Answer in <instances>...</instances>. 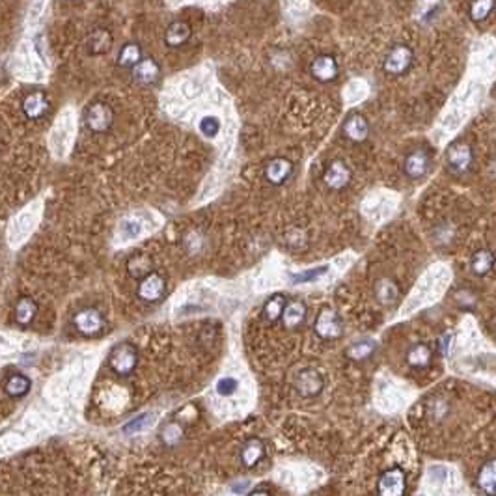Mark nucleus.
<instances>
[{
    "instance_id": "obj_1",
    "label": "nucleus",
    "mask_w": 496,
    "mask_h": 496,
    "mask_svg": "<svg viewBox=\"0 0 496 496\" xmlns=\"http://www.w3.org/2000/svg\"><path fill=\"white\" fill-rule=\"evenodd\" d=\"M108 366L118 377H129L139 366V351L132 344L116 345L108 355Z\"/></svg>"
},
{
    "instance_id": "obj_2",
    "label": "nucleus",
    "mask_w": 496,
    "mask_h": 496,
    "mask_svg": "<svg viewBox=\"0 0 496 496\" xmlns=\"http://www.w3.org/2000/svg\"><path fill=\"white\" fill-rule=\"evenodd\" d=\"M293 390L305 399H314L324 390V377L318 368H303L293 377Z\"/></svg>"
},
{
    "instance_id": "obj_3",
    "label": "nucleus",
    "mask_w": 496,
    "mask_h": 496,
    "mask_svg": "<svg viewBox=\"0 0 496 496\" xmlns=\"http://www.w3.org/2000/svg\"><path fill=\"white\" fill-rule=\"evenodd\" d=\"M412 62H414L412 49L409 45H405V43H396L388 51V54L384 56L383 69L384 73L390 75V77H401V75L409 71Z\"/></svg>"
},
{
    "instance_id": "obj_4",
    "label": "nucleus",
    "mask_w": 496,
    "mask_h": 496,
    "mask_svg": "<svg viewBox=\"0 0 496 496\" xmlns=\"http://www.w3.org/2000/svg\"><path fill=\"white\" fill-rule=\"evenodd\" d=\"M314 332L318 334L321 340L332 342V340H340L344 336V319L332 308H323L319 311L316 323H314Z\"/></svg>"
},
{
    "instance_id": "obj_5",
    "label": "nucleus",
    "mask_w": 496,
    "mask_h": 496,
    "mask_svg": "<svg viewBox=\"0 0 496 496\" xmlns=\"http://www.w3.org/2000/svg\"><path fill=\"white\" fill-rule=\"evenodd\" d=\"M407 493V474L401 467H390L379 476V496H405Z\"/></svg>"
},
{
    "instance_id": "obj_6",
    "label": "nucleus",
    "mask_w": 496,
    "mask_h": 496,
    "mask_svg": "<svg viewBox=\"0 0 496 496\" xmlns=\"http://www.w3.org/2000/svg\"><path fill=\"white\" fill-rule=\"evenodd\" d=\"M84 123L92 132H106L114 123V110L103 101H95L84 113Z\"/></svg>"
},
{
    "instance_id": "obj_7",
    "label": "nucleus",
    "mask_w": 496,
    "mask_h": 496,
    "mask_svg": "<svg viewBox=\"0 0 496 496\" xmlns=\"http://www.w3.org/2000/svg\"><path fill=\"white\" fill-rule=\"evenodd\" d=\"M75 329L82 336H99L105 331V318L97 308H84L73 318Z\"/></svg>"
},
{
    "instance_id": "obj_8",
    "label": "nucleus",
    "mask_w": 496,
    "mask_h": 496,
    "mask_svg": "<svg viewBox=\"0 0 496 496\" xmlns=\"http://www.w3.org/2000/svg\"><path fill=\"white\" fill-rule=\"evenodd\" d=\"M165 293L166 280L159 272H150L147 276L142 278L139 284V290H137V295H139L140 300H144V303H157V300L165 297Z\"/></svg>"
},
{
    "instance_id": "obj_9",
    "label": "nucleus",
    "mask_w": 496,
    "mask_h": 496,
    "mask_svg": "<svg viewBox=\"0 0 496 496\" xmlns=\"http://www.w3.org/2000/svg\"><path fill=\"white\" fill-rule=\"evenodd\" d=\"M310 73L318 82H332L340 75V64L332 54H319L311 60Z\"/></svg>"
},
{
    "instance_id": "obj_10",
    "label": "nucleus",
    "mask_w": 496,
    "mask_h": 496,
    "mask_svg": "<svg viewBox=\"0 0 496 496\" xmlns=\"http://www.w3.org/2000/svg\"><path fill=\"white\" fill-rule=\"evenodd\" d=\"M446 163H448L453 174L469 172L472 168V163H474V152L469 144L457 142V144L450 146V150L446 153Z\"/></svg>"
},
{
    "instance_id": "obj_11",
    "label": "nucleus",
    "mask_w": 496,
    "mask_h": 496,
    "mask_svg": "<svg viewBox=\"0 0 496 496\" xmlns=\"http://www.w3.org/2000/svg\"><path fill=\"white\" fill-rule=\"evenodd\" d=\"M351 178H353V172L344 161H332L331 165L324 168L323 181L331 191H344L351 183Z\"/></svg>"
},
{
    "instance_id": "obj_12",
    "label": "nucleus",
    "mask_w": 496,
    "mask_h": 496,
    "mask_svg": "<svg viewBox=\"0 0 496 496\" xmlns=\"http://www.w3.org/2000/svg\"><path fill=\"white\" fill-rule=\"evenodd\" d=\"M429 165L431 159L425 150H414L407 155L403 165V172L407 178L410 179H420L423 178L425 174L429 172Z\"/></svg>"
},
{
    "instance_id": "obj_13",
    "label": "nucleus",
    "mask_w": 496,
    "mask_h": 496,
    "mask_svg": "<svg viewBox=\"0 0 496 496\" xmlns=\"http://www.w3.org/2000/svg\"><path fill=\"white\" fill-rule=\"evenodd\" d=\"M293 172V163L285 157H276L267 163L265 166V179L271 183V185L278 187L284 185L285 181L290 179Z\"/></svg>"
},
{
    "instance_id": "obj_14",
    "label": "nucleus",
    "mask_w": 496,
    "mask_h": 496,
    "mask_svg": "<svg viewBox=\"0 0 496 496\" xmlns=\"http://www.w3.org/2000/svg\"><path fill=\"white\" fill-rule=\"evenodd\" d=\"M306 316H308V308L303 300H292L287 303L284 308V314H282V324H284L285 331H298L306 321Z\"/></svg>"
},
{
    "instance_id": "obj_15",
    "label": "nucleus",
    "mask_w": 496,
    "mask_h": 496,
    "mask_svg": "<svg viewBox=\"0 0 496 496\" xmlns=\"http://www.w3.org/2000/svg\"><path fill=\"white\" fill-rule=\"evenodd\" d=\"M265 457V442L258 437H250L243 444L241 448V453H239V459H241V464L245 469H254L256 464L261 463V459Z\"/></svg>"
},
{
    "instance_id": "obj_16",
    "label": "nucleus",
    "mask_w": 496,
    "mask_h": 496,
    "mask_svg": "<svg viewBox=\"0 0 496 496\" xmlns=\"http://www.w3.org/2000/svg\"><path fill=\"white\" fill-rule=\"evenodd\" d=\"M344 134L345 139L351 142H364L370 137V123L362 114H351L349 118L344 121Z\"/></svg>"
},
{
    "instance_id": "obj_17",
    "label": "nucleus",
    "mask_w": 496,
    "mask_h": 496,
    "mask_svg": "<svg viewBox=\"0 0 496 496\" xmlns=\"http://www.w3.org/2000/svg\"><path fill=\"white\" fill-rule=\"evenodd\" d=\"M433 357L435 353L427 344H416L412 345L407 355H405V362L410 366L412 370H427L433 364Z\"/></svg>"
},
{
    "instance_id": "obj_18",
    "label": "nucleus",
    "mask_w": 496,
    "mask_h": 496,
    "mask_svg": "<svg viewBox=\"0 0 496 496\" xmlns=\"http://www.w3.org/2000/svg\"><path fill=\"white\" fill-rule=\"evenodd\" d=\"M49 108H51V103L47 99L45 93L40 92V90L28 93L23 101V113L30 119H40L41 116H45L49 113Z\"/></svg>"
},
{
    "instance_id": "obj_19",
    "label": "nucleus",
    "mask_w": 496,
    "mask_h": 496,
    "mask_svg": "<svg viewBox=\"0 0 496 496\" xmlns=\"http://www.w3.org/2000/svg\"><path fill=\"white\" fill-rule=\"evenodd\" d=\"M379 345L375 340L371 338H362V340H357L345 349V357L353 360V362H366L370 360L375 353H377Z\"/></svg>"
},
{
    "instance_id": "obj_20",
    "label": "nucleus",
    "mask_w": 496,
    "mask_h": 496,
    "mask_svg": "<svg viewBox=\"0 0 496 496\" xmlns=\"http://www.w3.org/2000/svg\"><path fill=\"white\" fill-rule=\"evenodd\" d=\"M476 485L485 496H496V457L485 461L477 470Z\"/></svg>"
},
{
    "instance_id": "obj_21",
    "label": "nucleus",
    "mask_w": 496,
    "mask_h": 496,
    "mask_svg": "<svg viewBox=\"0 0 496 496\" xmlns=\"http://www.w3.org/2000/svg\"><path fill=\"white\" fill-rule=\"evenodd\" d=\"M192 28L185 21H174L165 30V43L168 47H181L191 40Z\"/></svg>"
},
{
    "instance_id": "obj_22",
    "label": "nucleus",
    "mask_w": 496,
    "mask_h": 496,
    "mask_svg": "<svg viewBox=\"0 0 496 496\" xmlns=\"http://www.w3.org/2000/svg\"><path fill=\"white\" fill-rule=\"evenodd\" d=\"M159 64L153 58H142L137 66L132 67V77L140 84H153L155 80L159 79Z\"/></svg>"
},
{
    "instance_id": "obj_23",
    "label": "nucleus",
    "mask_w": 496,
    "mask_h": 496,
    "mask_svg": "<svg viewBox=\"0 0 496 496\" xmlns=\"http://www.w3.org/2000/svg\"><path fill=\"white\" fill-rule=\"evenodd\" d=\"M113 49V34L105 28H97L88 36V53L93 56L106 54Z\"/></svg>"
},
{
    "instance_id": "obj_24",
    "label": "nucleus",
    "mask_w": 496,
    "mask_h": 496,
    "mask_svg": "<svg viewBox=\"0 0 496 496\" xmlns=\"http://www.w3.org/2000/svg\"><path fill=\"white\" fill-rule=\"evenodd\" d=\"M495 261H496L495 254L491 250H487V248H482V250H477L472 254V258H470V271L474 272L476 276H485V274H489V272L493 271Z\"/></svg>"
},
{
    "instance_id": "obj_25",
    "label": "nucleus",
    "mask_w": 496,
    "mask_h": 496,
    "mask_svg": "<svg viewBox=\"0 0 496 496\" xmlns=\"http://www.w3.org/2000/svg\"><path fill=\"white\" fill-rule=\"evenodd\" d=\"M401 292H399V285L390 280V278H381L377 284H375V297L383 306H390L397 303Z\"/></svg>"
},
{
    "instance_id": "obj_26",
    "label": "nucleus",
    "mask_w": 496,
    "mask_h": 496,
    "mask_svg": "<svg viewBox=\"0 0 496 496\" xmlns=\"http://www.w3.org/2000/svg\"><path fill=\"white\" fill-rule=\"evenodd\" d=\"M285 305H287V300H285L284 295H280V293L272 295V297L267 298V303L263 305L261 318H263L269 324L278 323V321L282 319V314H284Z\"/></svg>"
},
{
    "instance_id": "obj_27",
    "label": "nucleus",
    "mask_w": 496,
    "mask_h": 496,
    "mask_svg": "<svg viewBox=\"0 0 496 496\" xmlns=\"http://www.w3.org/2000/svg\"><path fill=\"white\" fill-rule=\"evenodd\" d=\"M36 314H38V305L34 303V298L30 297H21L17 303H15V310H14V316H15V321L21 324V327H27L34 321L36 318Z\"/></svg>"
},
{
    "instance_id": "obj_28",
    "label": "nucleus",
    "mask_w": 496,
    "mask_h": 496,
    "mask_svg": "<svg viewBox=\"0 0 496 496\" xmlns=\"http://www.w3.org/2000/svg\"><path fill=\"white\" fill-rule=\"evenodd\" d=\"M30 379L27 375H21V373H15V375H10L4 383V390L10 397H23L27 396L30 392Z\"/></svg>"
},
{
    "instance_id": "obj_29",
    "label": "nucleus",
    "mask_w": 496,
    "mask_h": 496,
    "mask_svg": "<svg viewBox=\"0 0 496 496\" xmlns=\"http://www.w3.org/2000/svg\"><path fill=\"white\" fill-rule=\"evenodd\" d=\"M495 6L496 0H472L469 8V17L474 23H483L485 19H489Z\"/></svg>"
},
{
    "instance_id": "obj_30",
    "label": "nucleus",
    "mask_w": 496,
    "mask_h": 496,
    "mask_svg": "<svg viewBox=\"0 0 496 496\" xmlns=\"http://www.w3.org/2000/svg\"><path fill=\"white\" fill-rule=\"evenodd\" d=\"M142 60V49L139 43H126L121 47L118 56V66L119 67H134Z\"/></svg>"
},
{
    "instance_id": "obj_31",
    "label": "nucleus",
    "mask_w": 496,
    "mask_h": 496,
    "mask_svg": "<svg viewBox=\"0 0 496 496\" xmlns=\"http://www.w3.org/2000/svg\"><path fill=\"white\" fill-rule=\"evenodd\" d=\"M127 267H129V272H131L132 276L140 278V280L144 276H147L150 272H153L152 259L147 258V256H137V258H132Z\"/></svg>"
},
{
    "instance_id": "obj_32",
    "label": "nucleus",
    "mask_w": 496,
    "mask_h": 496,
    "mask_svg": "<svg viewBox=\"0 0 496 496\" xmlns=\"http://www.w3.org/2000/svg\"><path fill=\"white\" fill-rule=\"evenodd\" d=\"M329 271V265H321V267H316V269H308L305 272H293L290 274L293 284H305V282H314L318 280L319 276H323L324 272Z\"/></svg>"
},
{
    "instance_id": "obj_33",
    "label": "nucleus",
    "mask_w": 496,
    "mask_h": 496,
    "mask_svg": "<svg viewBox=\"0 0 496 496\" xmlns=\"http://www.w3.org/2000/svg\"><path fill=\"white\" fill-rule=\"evenodd\" d=\"M153 423V414H140V416L132 418L131 422H127L123 425V433L131 435V433H140V431L147 429Z\"/></svg>"
},
{
    "instance_id": "obj_34",
    "label": "nucleus",
    "mask_w": 496,
    "mask_h": 496,
    "mask_svg": "<svg viewBox=\"0 0 496 496\" xmlns=\"http://www.w3.org/2000/svg\"><path fill=\"white\" fill-rule=\"evenodd\" d=\"M220 131V121L215 116H205L200 119V132L207 139H215Z\"/></svg>"
},
{
    "instance_id": "obj_35",
    "label": "nucleus",
    "mask_w": 496,
    "mask_h": 496,
    "mask_svg": "<svg viewBox=\"0 0 496 496\" xmlns=\"http://www.w3.org/2000/svg\"><path fill=\"white\" fill-rule=\"evenodd\" d=\"M161 437H163V442L168 444V446H176L183 438V429L179 427L178 423H168V425H165Z\"/></svg>"
},
{
    "instance_id": "obj_36",
    "label": "nucleus",
    "mask_w": 496,
    "mask_h": 496,
    "mask_svg": "<svg viewBox=\"0 0 496 496\" xmlns=\"http://www.w3.org/2000/svg\"><path fill=\"white\" fill-rule=\"evenodd\" d=\"M239 388V381L233 377H222L217 383V392H219V396L222 397H230L233 396Z\"/></svg>"
},
{
    "instance_id": "obj_37",
    "label": "nucleus",
    "mask_w": 496,
    "mask_h": 496,
    "mask_svg": "<svg viewBox=\"0 0 496 496\" xmlns=\"http://www.w3.org/2000/svg\"><path fill=\"white\" fill-rule=\"evenodd\" d=\"M453 344V334H446L438 340V353L442 357H448V351H450V345Z\"/></svg>"
},
{
    "instance_id": "obj_38",
    "label": "nucleus",
    "mask_w": 496,
    "mask_h": 496,
    "mask_svg": "<svg viewBox=\"0 0 496 496\" xmlns=\"http://www.w3.org/2000/svg\"><path fill=\"white\" fill-rule=\"evenodd\" d=\"M123 232H126V237H134V235H139L140 226L137 222H126L123 224Z\"/></svg>"
},
{
    "instance_id": "obj_39",
    "label": "nucleus",
    "mask_w": 496,
    "mask_h": 496,
    "mask_svg": "<svg viewBox=\"0 0 496 496\" xmlns=\"http://www.w3.org/2000/svg\"><path fill=\"white\" fill-rule=\"evenodd\" d=\"M246 496H271V493L267 489H254L252 493H248Z\"/></svg>"
}]
</instances>
